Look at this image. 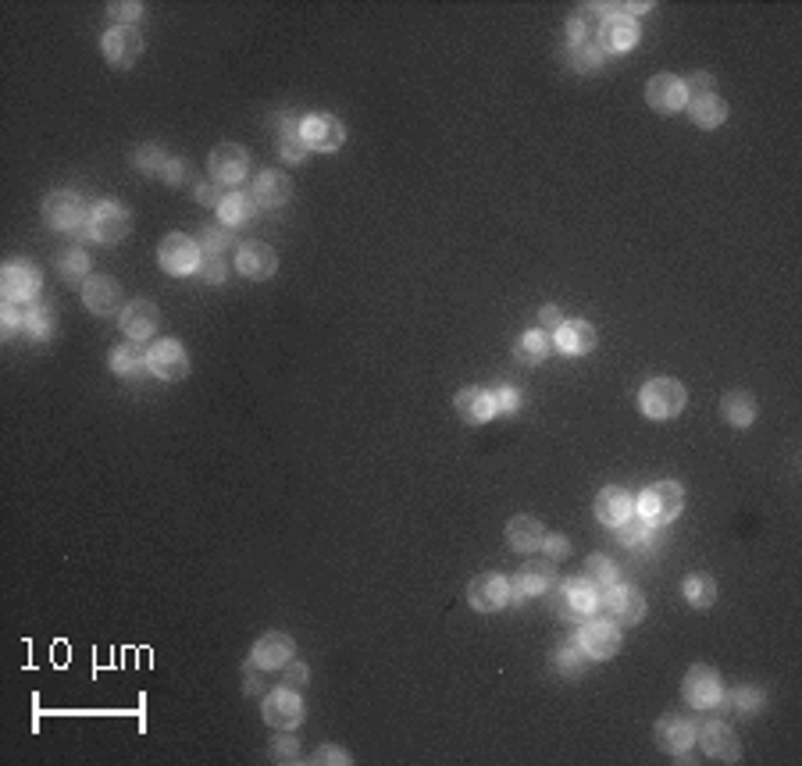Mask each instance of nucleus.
<instances>
[{"mask_svg":"<svg viewBox=\"0 0 802 766\" xmlns=\"http://www.w3.org/2000/svg\"><path fill=\"white\" fill-rule=\"evenodd\" d=\"M549 606L557 610V617L564 620H589L599 610V599H603V588H596L589 578H567L553 581L546 592Z\"/></svg>","mask_w":802,"mask_h":766,"instance_id":"nucleus-1","label":"nucleus"},{"mask_svg":"<svg viewBox=\"0 0 802 766\" xmlns=\"http://www.w3.org/2000/svg\"><path fill=\"white\" fill-rule=\"evenodd\" d=\"M688 392L678 378H649L639 392V410L649 421H671L685 410Z\"/></svg>","mask_w":802,"mask_h":766,"instance_id":"nucleus-2","label":"nucleus"},{"mask_svg":"<svg viewBox=\"0 0 802 766\" xmlns=\"http://www.w3.org/2000/svg\"><path fill=\"white\" fill-rule=\"evenodd\" d=\"M681 506H685V489L678 481H656L642 496H635V514L653 521L656 528L671 524L681 514Z\"/></svg>","mask_w":802,"mask_h":766,"instance_id":"nucleus-3","label":"nucleus"},{"mask_svg":"<svg viewBox=\"0 0 802 766\" xmlns=\"http://www.w3.org/2000/svg\"><path fill=\"white\" fill-rule=\"evenodd\" d=\"M43 221H47V229H54V232L86 229L90 207H86V200H82L79 193H72V189H54V193H47V200H43Z\"/></svg>","mask_w":802,"mask_h":766,"instance_id":"nucleus-4","label":"nucleus"},{"mask_svg":"<svg viewBox=\"0 0 802 766\" xmlns=\"http://www.w3.org/2000/svg\"><path fill=\"white\" fill-rule=\"evenodd\" d=\"M599 610H603L606 620H614L617 628H635L646 617V595L635 585H610L599 599Z\"/></svg>","mask_w":802,"mask_h":766,"instance_id":"nucleus-5","label":"nucleus"},{"mask_svg":"<svg viewBox=\"0 0 802 766\" xmlns=\"http://www.w3.org/2000/svg\"><path fill=\"white\" fill-rule=\"evenodd\" d=\"M132 232V214L129 207L115 204V200H104L90 211V221H86V236L93 243H104V246H115L122 239H129Z\"/></svg>","mask_w":802,"mask_h":766,"instance_id":"nucleus-6","label":"nucleus"},{"mask_svg":"<svg viewBox=\"0 0 802 766\" xmlns=\"http://www.w3.org/2000/svg\"><path fill=\"white\" fill-rule=\"evenodd\" d=\"M557 581V560L549 556H535L517 571V578L510 581V603L521 606L524 599H535V595H546L549 585Z\"/></svg>","mask_w":802,"mask_h":766,"instance_id":"nucleus-7","label":"nucleus"},{"mask_svg":"<svg viewBox=\"0 0 802 766\" xmlns=\"http://www.w3.org/2000/svg\"><path fill=\"white\" fill-rule=\"evenodd\" d=\"M200 243L197 239L182 236V232H172V236H164L161 246H157V261L168 275L182 278V275H193L200 271Z\"/></svg>","mask_w":802,"mask_h":766,"instance_id":"nucleus-8","label":"nucleus"},{"mask_svg":"<svg viewBox=\"0 0 802 766\" xmlns=\"http://www.w3.org/2000/svg\"><path fill=\"white\" fill-rule=\"evenodd\" d=\"M681 695L692 709H717L724 699V685H721V674L706 663H696V667L688 670L685 681H681Z\"/></svg>","mask_w":802,"mask_h":766,"instance_id":"nucleus-9","label":"nucleus"},{"mask_svg":"<svg viewBox=\"0 0 802 766\" xmlns=\"http://www.w3.org/2000/svg\"><path fill=\"white\" fill-rule=\"evenodd\" d=\"M300 132L307 150H318V154H336L346 143V125L336 115H325V111L300 118Z\"/></svg>","mask_w":802,"mask_h":766,"instance_id":"nucleus-10","label":"nucleus"},{"mask_svg":"<svg viewBox=\"0 0 802 766\" xmlns=\"http://www.w3.org/2000/svg\"><path fill=\"white\" fill-rule=\"evenodd\" d=\"M207 172H211V179L218 182V186L229 189L246 179V172H250V154H246V147H239V143H218V147L211 150V157H207Z\"/></svg>","mask_w":802,"mask_h":766,"instance_id":"nucleus-11","label":"nucleus"},{"mask_svg":"<svg viewBox=\"0 0 802 766\" xmlns=\"http://www.w3.org/2000/svg\"><path fill=\"white\" fill-rule=\"evenodd\" d=\"M639 43V22L614 8V4H603V25H599V47L606 54H624Z\"/></svg>","mask_w":802,"mask_h":766,"instance_id":"nucleus-12","label":"nucleus"},{"mask_svg":"<svg viewBox=\"0 0 802 766\" xmlns=\"http://www.w3.org/2000/svg\"><path fill=\"white\" fill-rule=\"evenodd\" d=\"M100 50H104L107 65L115 68H132L143 54V33L136 25H115L107 29L104 40H100Z\"/></svg>","mask_w":802,"mask_h":766,"instance_id":"nucleus-13","label":"nucleus"},{"mask_svg":"<svg viewBox=\"0 0 802 766\" xmlns=\"http://www.w3.org/2000/svg\"><path fill=\"white\" fill-rule=\"evenodd\" d=\"M578 645H582V652L589 660H610V656L621 652V628H617L614 620L592 617V620H585Z\"/></svg>","mask_w":802,"mask_h":766,"instance_id":"nucleus-14","label":"nucleus"},{"mask_svg":"<svg viewBox=\"0 0 802 766\" xmlns=\"http://www.w3.org/2000/svg\"><path fill=\"white\" fill-rule=\"evenodd\" d=\"M261 717H264V724L275 727V731H293V727L303 720L300 692H293V688H275L271 695H264Z\"/></svg>","mask_w":802,"mask_h":766,"instance_id":"nucleus-15","label":"nucleus"},{"mask_svg":"<svg viewBox=\"0 0 802 766\" xmlns=\"http://www.w3.org/2000/svg\"><path fill=\"white\" fill-rule=\"evenodd\" d=\"M236 271L250 282H268L279 271V253L261 239H246L236 250Z\"/></svg>","mask_w":802,"mask_h":766,"instance_id":"nucleus-16","label":"nucleus"},{"mask_svg":"<svg viewBox=\"0 0 802 766\" xmlns=\"http://www.w3.org/2000/svg\"><path fill=\"white\" fill-rule=\"evenodd\" d=\"M150 375L161 382H182L189 375V353L179 339H161L150 346Z\"/></svg>","mask_w":802,"mask_h":766,"instance_id":"nucleus-17","label":"nucleus"},{"mask_svg":"<svg viewBox=\"0 0 802 766\" xmlns=\"http://www.w3.org/2000/svg\"><path fill=\"white\" fill-rule=\"evenodd\" d=\"M696 742L703 745L706 756L721 759V763H735L738 752H742L738 734L724 720H703V724H696Z\"/></svg>","mask_w":802,"mask_h":766,"instance_id":"nucleus-18","label":"nucleus"},{"mask_svg":"<svg viewBox=\"0 0 802 766\" xmlns=\"http://www.w3.org/2000/svg\"><path fill=\"white\" fill-rule=\"evenodd\" d=\"M646 104L653 107L656 115H678L681 107L688 104V93H685V79H678V75H653V79L646 82Z\"/></svg>","mask_w":802,"mask_h":766,"instance_id":"nucleus-19","label":"nucleus"},{"mask_svg":"<svg viewBox=\"0 0 802 766\" xmlns=\"http://www.w3.org/2000/svg\"><path fill=\"white\" fill-rule=\"evenodd\" d=\"M467 599L482 613L503 610V606L510 603V578H503V574H496V571L478 574V578L467 585Z\"/></svg>","mask_w":802,"mask_h":766,"instance_id":"nucleus-20","label":"nucleus"},{"mask_svg":"<svg viewBox=\"0 0 802 766\" xmlns=\"http://www.w3.org/2000/svg\"><path fill=\"white\" fill-rule=\"evenodd\" d=\"M40 286L43 275L36 264H8L4 275H0V289H4V300L8 303H33Z\"/></svg>","mask_w":802,"mask_h":766,"instance_id":"nucleus-21","label":"nucleus"},{"mask_svg":"<svg viewBox=\"0 0 802 766\" xmlns=\"http://www.w3.org/2000/svg\"><path fill=\"white\" fill-rule=\"evenodd\" d=\"M82 303H86L93 314H100V318L118 314V307H122V286H118V278L90 275L82 282Z\"/></svg>","mask_w":802,"mask_h":766,"instance_id":"nucleus-22","label":"nucleus"},{"mask_svg":"<svg viewBox=\"0 0 802 766\" xmlns=\"http://www.w3.org/2000/svg\"><path fill=\"white\" fill-rule=\"evenodd\" d=\"M296 652V642L289 635H282V631H268V635H261L254 642V652H250V663H257L261 670H279V667H289V660H293Z\"/></svg>","mask_w":802,"mask_h":766,"instance_id":"nucleus-23","label":"nucleus"},{"mask_svg":"<svg viewBox=\"0 0 802 766\" xmlns=\"http://www.w3.org/2000/svg\"><path fill=\"white\" fill-rule=\"evenodd\" d=\"M157 325H161V310L154 300H132L122 307V332L136 343H147L157 332Z\"/></svg>","mask_w":802,"mask_h":766,"instance_id":"nucleus-24","label":"nucleus"},{"mask_svg":"<svg viewBox=\"0 0 802 766\" xmlns=\"http://www.w3.org/2000/svg\"><path fill=\"white\" fill-rule=\"evenodd\" d=\"M254 200L257 207H264V211H279V207L289 204V196H293V182H289L286 172H279V168H268V172H261L254 179Z\"/></svg>","mask_w":802,"mask_h":766,"instance_id":"nucleus-25","label":"nucleus"},{"mask_svg":"<svg viewBox=\"0 0 802 766\" xmlns=\"http://www.w3.org/2000/svg\"><path fill=\"white\" fill-rule=\"evenodd\" d=\"M592 514H596V521L606 524V528H617V524H624L631 514H635V496L617 489V485H606V489L596 496Z\"/></svg>","mask_w":802,"mask_h":766,"instance_id":"nucleus-26","label":"nucleus"},{"mask_svg":"<svg viewBox=\"0 0 802 766\" xmlns=\"http://www.w3.org/2000/svg\"><path fill=\"white\" fill-rule=\"evenodd\" d=\"M656 745H660L663 752L681 756V752H688L696 745V724L688 717H678V713L663 717L660 724H656Z\"/></svg>","mask_w":802,"mask_h":766,"instance_id":"nucleus-27","label":"nucleus"},{"mask_svg":"<svg viewBox=\"0 0 802 766\" xmlns=\"http://www.w3.org/2000/svg\"><path fill=\"white\" fill-rule=\"evenodd\" d=\"M453 407H457V414L464 417L467 424H489L492 417L500 414L496 396H492L489 389H475V385H471V389H460Z\"/></svg>","mask_w":802,"mask_h":766,"instance_id":"nucleus-28","label":"nucleus"},{"mask_svg":"<svg viewBox=\"0 0 802 766\" xmlns=\"http://www.w3.org/2000/svg\"><path fill=\"white\" fill-rule=\"evenodd\" d=\"M553 343H557V350L567 353V357H585V353L596 350V328L582 318L564 321V325L557 328V335H553Z\"/></svg>","mask_w":802,"mask_h":766,"instance_id":"nucleus-29","label":"nucleus"},{"mask_svg":"<svg viewBox=\"0 0 802 766\" xmlns=\"http://www.w3.org/2000/svg\"><path fill=\"white\" fill-rule=\"evenodd\" d=\"M542 538H546V528H542L539 517L532 514H517L507 521V542L517 553H539Z\"/></svg>","mask_w":802,"mask_h":766,"instance_id":"nucleus-30","label":"nucleus"},{"mask_svg":"<svg viewBox=\"0 0 802 766\" xmlns=\"http://www.w3.org/2000/svg\"><path fill=\"white\" fill-rule=\"evenodd\" d=\"M599 25H603V4H585L578 15L567 22V47H585L599 43Z\"/></svg>","mask_w":802,"mask_h":766,"instance_id":"nucleus-31","label":"nucleus"},{"mask_svg":"<svg viewBox=\"0 0 802 766\" xmlns=\"http://www.w3.org/2000/svg\"><path fill=\"white\" fill-rule=\"evenodd\" d=\"M688 115L699 129H721L728 122V100H721V93H703V97H688Z\"/></svg>","mask_w":802,"mask_h":766,"instance_id":"nucleus-32","label":"nucleus"},{"mask_svg":"<svg viewBox=\"0 0 802 766\" xmlns=\"http://www.w3.org/2000/svg\"><path fill=\"white\" fill-rule=\"evenodd\" d=\"M111 371L122 378H136L143 375V371H150V350L143 343H136V339H129L125 346H115L111 350Z\"/></svg>","mask_w":802,"mask_h":766,"instance_id":"nucleus-33","label":"nucleus"},{"mask_svg":"<svg viewBox=\"0 0 802 766\" xmlns=\"http://www.w3.org/2000/svg\"><path fill=\"white\" fill-rule=\"evenodd\" d=\"M254 214H257L254 193H243V189H232V193H225V200H221V207H218L221 225H229V229L246 225V221L254 218Z\"/></svg>","mask_w":802,"mask_h":766,"instance_id":"nucleus-34","label":"nucleus"},{"mask_svg":"<svg viewBox=\"0 0 802 766\" xmlns=\"http://www.w3.org/2000/svg\"><path fill=\"white\" fill-rule=\"evenodd\" d=\"M721 414H724V421L735 424V428H749V424L756 421V400L745 389H735L721 400Z\"/></svg>","mask_w":802,"mask_h":766,"instance_id":"nucleus-35","label":"nucleus"},{"mask_svg":"<svg viewBox=\"0 0 802 766\" xmlns=\"http://www.w3.org/2000/svg\"><path fill=\"white\" fill-rule=\"evenodd\" d=\"M617 538H621L624 546H631V549H653L656 524L646 521V517H639V514H631L624 524H617Z\"/></svg>","mask_w":802,"mask_h":766,"instance_id":"nucleus-36","label":"nucleus"},{"mask_svg":"<svg viewBox=\"0 0 802 766\" xmlns=\"http://www.w3.org/2000/svg\"><path fill=\"white\" fill-rule=\"evenodd\" d=\"M685 599L688 606H696V610H706V606L717 603V595H721V588H717V581L710 578V574H692V578H685Z\"/></svg>","mask_w":802,"mask_h":766,"instance_id":"nucleus-37","label":"nucleus"},{"mask_svg":"<svg viewBox=\"0 0 802 766\" xmlns=\"http://www.w3.org/2000/svg\"><path fill=\"white\" fill-rule=\"evenodd\" d=\"M279 154L286 157V161H293V164H300V161H307V143H303V132H300V122L296 118H286L282 122V129H279Z\"/></svg>","mask_w":802,"mask_h":766,"instance_id":"nucleus-38","label":"nucleus"},{"mask_svg":"<svg viewBox=\"0 0 802 766\" xmlns=\"http://www.w3.org/2000/svg\"><path fill=\"white\" fill-rule=\"evenodd\" d=\"M58 268H61V278H65V282H86V278H90V271H93V261H90V253L86 250H79V246H72V250H65L58 257Z\"/></svg>","mask_w":802,"mask_h":766,"instance_id":"nucleus-39","label":"nucleus"},{"mask_svg":"<svg viewBox=\"0 0 802 766\" xmlns=\"http://www.w3.org/2000/svg\"><path fill=\"white\" fill-rule=\"evenodd\" d=\"M606 54L599 43H585V47H567V65L574 68V72H596V68L606 65Z\"/></svg>","mask_w":802,"mask_h":766,"instance_id":"nucleus-40","label":"nucleus"},{"mask_svg":"<svg viewBox=\"0 0 802 766\" xmlns=\"http://www.w3.org/2000/svg\"><path fill=\"white\" fill-rule=\"evenodd\" d=\"M200 250L207 253V257H225V253L232 250V243H236V239H232V229L229 225H207L204 232H200Z\"/></svg>","mask_w":802,"mask_h":766,"instance_id":"nucleus-41","label":"nucleus"},{"mask_svg":"<svg viewBox=\"0 0 802 766\" xmlns=\"http://www.w3.org/2000/svg\"><path fill=\"white\" fill-rule=\"evenodd\" d=\"M582 578H589L592 585L596 588H610L617 581V567H614V560H610V556H603V553H596V556H589V560H585V571H582Z\"/></svg>","mask_w":802,"mask_h":766,"instance_id":"nucleus-42","label":"nucleus"},{"mask_svg":"<svg viewBox=\"0 0 802 766\" xmlns=\"http://www.w3.org/2000/svg\"><path fill=\"white\" fill-rule=\"evenodd\" d=\"M549 343H553L549 335H542L539 328H532V332L521 335V343H517V357H521L524 364H539V360H546Z\"/></svg>","mask_w":802,"mask_h":766,"instance_id":"nucleus-43","label":"nucleus"},{"mask_svg":"<svg viewBox=\"0 0 802 766\" xmlns=\"http://www.w3.org/2000/svg\"><path fill=\"white\" fill-rule=\"evenodd\" d=\"M585 660H589V656H585L582 645H578V642H567V645H560V649H557V667L564 670L567 677H578V674H582Z\"/></svg>","mask_w":802,"mask_h":766,"instance_id":"nucleus-44","label":"nucleus"},{"mask_svg":"<svg viewBox=\"0 0 802 766\" xmlns=\"http://www.w3.org/2000/svg\"><path fill=\"white\" fill-rule=\"evenodd\" d=\"M721 706H731L735 713H753V709L763 706V692L760 688H735L731 695H724Z\"/></svg>","mask_w":802,"mask_h":766,"instance_id":"nucleus-45","label":"nucleus"},{"mask_svg":"<svg viewBox=\"0 0 802 766\" xmlns=\"http://www.w3.org/2000/svg\"><path fill=\"white\" fill-rule=\"evenodd\" d=\"M0 325H4V339H15L29 325V303H8L0 314Z\"/></svg>","mask_w":802,"mask_h":766,"instance_id":"nucleus-46","label":"nucleus"},{"mask_svg":"<svg viewBox=\"0 0 802 766\" xmlns=\"http://www.w3.org/2000/svg\"><path fill=\"white\" fill-rule=\"evenodd\" d=\"M168 161H172V157L164 154L161 147H140V150H136V168H140V172L164 175V168H168Z\"/></svg>","mask_w":802,"mask_h":766,"instance_id":"nucleus-47","label":"nucleus"},{"mask_svg":"<svg viewBox=\"0 0 802 766\" xmlns=\"http://www.w3.org/2000/svg\"><path fill=\"white\" fill-rule=\"evenodd\" d=\"M107 15L115 18L118 25H136L143 15H147V8H143L140 0H122V4L111 0V4H107Z\"/></svg>","mask_w":802,"mask_h":766,"instance_id":"nucleus-48","label":"nucleus"},{"mask_svg":"<svg viewBox=\"0 0 802 766\" xmlns=\"http://www.w3.org/2000/svg\"><path fill=\"white\" fill-rule=\"evenodd\" d=\"M50 307H43V303H29V325H25V332L33 335V339H50Z\"/></svg>","mask_w":802,"mask_h":766,"instance_id":"nucleus-49","label":"nucleus"},{"mask_svg":"<svg viewBox=\"0 0 802 766\" xmlns=\"http://www.w3.org/2000/svg\"><path fill=\"white\" fill-rule=\"evenodd\" d=\"M296 756H300L296 738L289 731H279V738L271 742V759H275V763H296Z\"/></svg>","mask_w":802,"mask_h":766,"instance_id":"nucleus-50","label":"nucleus"},{"mask_svg":"<svg viewBox=\"0 0 802 766\" xmlns=\"http://www.w3.org/2000/svg\"><path fill=\"white\" fill-rule=\"evenodd\" d=\"M200 275H204V282H211V286H221V282L229 278V264H225V257H204V261H200Z\"/></svg>","mask_w":802,"mask_h":766,"instance_id":"nucleus-51","label":"nucleus"},{"mask_svg":"<svg viewBox=\"0 0 802 766\" xmlns=\"http://www.w3.org/2000/svg\"><path fill=\"white\" fill-rule=\"evenodd\" d=\"M685 93L688 97H703V93H717V82H713L710 72H692L685 82Z\"/></svg>","mask_w":802,"mask_h":766,"instance_id":"nucleus-52","label":"nucleus"},{"mask_svg":"<svg viewBox=\"0 0 802 766\" xmlns=\"http://www.w3.org/2000/svg\"><path fill=\"white\" fill-rule=\"evenodd\" d=\"M225 193H229V189L218 186V182H214V179H211V182H200V186H197V200H200V204H204V207H214V211H218V207H221Z\"/></svg>","mask_w":802,"mask_h":766,"instance_id":"nucleus-53","label":"nucleus"},{"mask_svg":"<svg viewBox=\"0 0 802 766\" xmlns=\"http://www.w3.org/2000/svg\"><path fill=\"white\" fill-rule=\"evenodd\" d=\"M492 396H496V407H500V414H517V410H521V392L510 389V385L492 389Z\"/></svg>","mask_w":802,"mask_h":766,"instance_id":"nucleus-54","label":"nucleus"},{"mask_svg":"<svg viewBox=\"0 0 802 766\" xmlns=\"http://www.w3.org/2000/svg\"><path fill=\"white\" fill-rule=\"evenodd\" d=\"M307 677H311L307 663H293V660H289V670L282 674V688H293V692H300V688L307 685Z\"/></svg>","mask_w":802,"mask_h":766,"instance_id":"nucleus-55","label":"nucleus"},{"mask_svg":"<svg viewBox=\"0 0 802 766\" xmlns=\"http://www.w3.org/2000/svg\"><path fill=\"white\" fill-rule=\"evenodd\" d=\"M314 763H336V766H350L353 756L346 749H339V745H321L318 752H314Z\"/></svg>","mask_w":802,"mask_h":766,"instance_id":"nucleus-56","label":"nucleus"},{"mask_svg":"<svg viewBox=\"0 0 802 766\" xmlns=\"http://www.w3.org/2000/svg\"><path fill=\"white\" fill-rule=\"evenodd\" d=\"M564 321H567V318H564V314H560L557 307H542V310H539V332H542V335H549V339L557 335V328L564 325Z\"/></svg>","mask_w":802,"mask_h":766,"instance_id":"nucleus-57","label":"nucleus"},{"mask_svg":"<svg viewBox=\"0 0 802 766\" xmlns=\"http://www.w3.org/2000/svg\"><path fill=\"white\" fill-rule=\"evenodd\" d=\"M542 553H546L549 560H564V556L571 553V542H567L564 535H549L546 531V538H542Z\"/></svg>","mask_w":802,"mask_h":766,"instance_id":"nucleus-58","label":"nucleus"},{"mask_svg":"<svg viewBox=\"0 0 802 766\" xmlns=\"http://www.w3.org/2000/svg\"><path fill=\"white\" fill-rule=\"evenodd\" d=\"M186 175H189L186 161H182V157H172V161H168V168H164L161 179H168V182H175V186H179V182L186 179Z\"/></svg>","mask_w":802,"mask_h":766,"instance_id":"nucleus-59","label":"nucleus"}]
</instances>
